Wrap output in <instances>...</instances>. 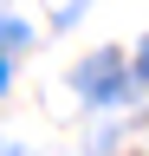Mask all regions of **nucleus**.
Returning <instances> with one entry per match:
<instances>
[{"label":"nucleus","instance_id":"obj_2","mask_svg":"<svg viewBox=\"0 0 149 156\" xmlns=\"http://www.w3.org/2000/svg\"><path fill=\"white\" fill-rule=\"evenodd\" d=\"M136 78H143V85H149V39H143V46H136Z\"/></svg>","mask_w":149,"mask_h":156},{"label":"nucleus","instance_id":"obj_1","mask_svg":"<svg viewBox=\"0 0 149 156\" xmlns=\"http://www.w3.org/2000/svg\"><path fill=\"white\" fill-rule=\"evenodd\" d=\"M78 91L91 98V104H117L123 98V58L117 52H97L91 65H78Z\"/></svg>","mask_w":149,"mask_h":156}]
</instances>
